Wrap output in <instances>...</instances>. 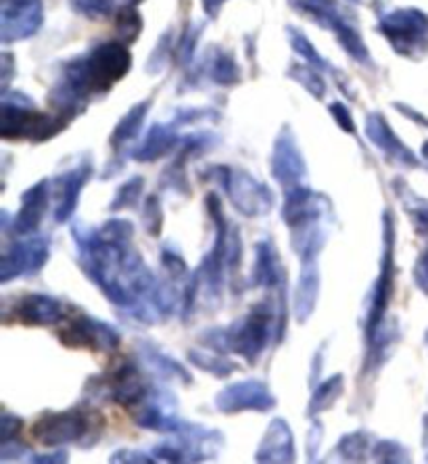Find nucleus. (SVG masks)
<instances>
[{
  "label": "nucleus",
  "instance_id": "1",
  "mask_svg": "<svg viewBox=\"0 0 428 464\" xmlns=\"http://www.w3.org/2000/svg\"><path fill=\"white\" fill-rule=\"evenodd\" d=\"M426 30V19L416 11H399L383 22V32L402 53L410 51V46H416L418 40L424 38Z\"/></svg>",
  "mask_w": 428,
  "mask_h": 464
},
{
  "label": "nucleus",
  "instance_id": "2",
  "mask_svg": "<svg viewBox=\"0 0 428 464\" xmlns=\"http://www.w3.org/2000/svg\"><path fill=\"white\" fill-rule=\"evenodd\" d=\"M38 24V0H3V34L6 40H11V36L22 38L36 32Z\"/></svg>",
  "mask_w": 428,
  "mask_h": 464
},
{
  "label": "nucleus",
  "instance_id": "3",
  "mask_svg": "<svg viewBox=\"0 0 428 464\" xmlns=\"http://www.w3.org/2000/svg\"><path fill=\"white\" fill-rule=\"evenodd\" d=\"M86 431V419L80 412L51 414L46 420H40L32 433L43 443H61L80 438Z\"/></svg>",
  "mask_w": 428,
  "mask_h": 464
},
{
  "label": "nucleus",
  "instance_id": "4",
  "mask_svg": "<svg viewBox=\"0 0 428 464\" xmlns=\"http://www.w3.org/2000/svg\"><path fill=\"white\" fill-rule=\"evenodd\" d=\"M67 345L73 347H97V350H107L118 343V335L105 324L94 323V320H78V323L70 324L63 335Z\"/></svg>",
  "mask_w": 428,
  "mask_h": 464
},
{
  "label": "nucleus",
  "instance_id": "5",
  "mask_svg": "<svg viewBox=\"0 0 428 464\" xmlns=\"http://www.w3.org/2000/svg\"><path fill=\"white\" fill-rule=\"evenodd\" d=\"M19 316L27 324H51L63 316L61 304L44 295H30L19 304Z\"/></svg>",
  "mask_w": 428,
  "mask_h": 464
},
{
  "label": "nucleus",
  "instance_id": "6",
  "mask_svg": "<svg viewBox=\"0 0 428 464\" xmlns=\"http://www.w3.org/2000/svg\"><path fill=\"white\" fill-rule=\"evenodd\" d=\"M46 245L43 241H36V243H25V245H19L15 247V264H5V281H9L13 275H22V270L30 268V270H36L40 266L44 264L46 259Z\"/></svg>",
  "mask_w": 428,
  "mask_h": 464
},
{
  "label": "nucleus",
  "instance_id": "7",
  "mask_svg": "<svg viewBox=\"0 0 428 464\" xmlns=\"http://www.w3.org/2000/svg\"><path fill=\"white\" fill-rule=\"evenodd\" d=\"M44 203H46V188L44 184H40V187L32 188L30 193L24 197V209H22V216L17 218L15 228H19V232H27L36 227L40 216H43L44 211Z\"/></svg>",
  "mask_w": 428,
  "mask_h": 464
},
{
  "label": "nucleus",
  "instance_id": "8",
  "mask_svg": "<svg viewBox=\"0 0 428 464\" xmlns=\"http://www.w3.org/2000/svg\"><path fill=\"white\" fill-rule=\"evenodd\" d=\"M86 176L88 174H84L81 176V169L80 172H76V174H70L65 179V190H63V201H61V206H59V214H57V220L59 222H63L67 216L71 214V209H73V206H76V201H78V195H80V187L81 184L86 182Z\"/></svg>",
  "mask_w": 428,
  "mask_h": 464
},
{
  "label": "nucleus",
  "instance_id": "9",
  "mask_svg": "<svg viewBox=\"0 0 428 464\" xmlns=\"http://www.w3.org/2000/svg\"><path fill=\"white\" fill-rule=\"evenodd\" d=\"M76 9H80L84 15L90 17H103L109 13V3L107 0H73Z\"/></svg>",
  "mask_w": 428,
  "mask_h": 464
}]
</instances>
